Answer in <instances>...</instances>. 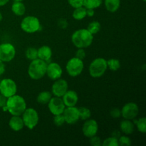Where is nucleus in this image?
Instances as JSON below:
<instances>
[{
    "label": "nucleus",
    "instance_id": "1",
    "mask_svg": "<svg viewBox=\"0 0 146 146\" xmlns=\"http://www.w3.org/2000/svg\"><path fill=\"white\" fill-rule=\"evenodd\" d=\"M94 41V35L86 29L76 30L71 36V41L76 48H85L91 45Z\"/></svg>",
    "mask_w": 146,
    "mask_h": 146
},
{
    "label": "nucleus",
    "instance_id": "2",
    "mask_svg": "<svg viewBox=\"0 0 146 146\" xmlns=\"http://www.w3.org/2000/svg\"><path fill=\"white\" fill-rule=\"evenodd\" d=\"M6 106L11 115H21L27 108V103L22 96L15 94L7 98Z\"/></svg>",
    "mask_w": 146,
    "mask_h": 146
},
{
    "label": "nucleus",
    "instance_id": "3",
    "mask_svg": "<svg viewBox=\"0 0 146 146\" xmlns=\"http://www.w3.org/2000/svg\"><path fill=\"white\" fill-rule=\"evenodd\" d=\"M47 64L45 61L37 58L31 61L28 68V74L33 80L41 79L46 72Z\"/></svg>",
    "mask_w": 146,
    "mask_h": 146
},
{
    "label": "nucleus",
    "instance_id": "4",
    "mask_svg": "<svg viewBox=\"0 0 146 146\" xmlns=\"http://www.w3.org/2000/svg\"><path fill=\"white\" fill-rule=\"evenodd\" d=\"M89 74L93 78H100L104 75L108 69L106 60L104 58H97L89 66Z\"/></svg>",
    "mask_w": 146,
    "mask_h": 146
},
{
    "label": "nucleus",
    "instance_id": "5",
    "mask_svg": "<svg viewBox=\"0 0 146 146\" xmlns=\"http://www.w3.org/2000/svg\"><path fill=\"white\" fill-rule=\"evenodd\" d=\"M21 29L28 34H33L39 31L41 24L39 19L34 16H27L24 17L21 22Z\"/></svg>",
    "mask_w": 146,
    "mask_h": 146
},
{
    "label": "nucleus",
    "instance_id": "6",
    "mask_svg": "<svg viewBox=\"0 0 146 146\" xmlns=\"http://www.w3.org/2000/svg\"><path fill=\"white\" fill-rule=\"evenodd\" d=\"M21 115H22L21 118H22L24 126L30 130L34 129L36 126L39 118H38V112L35 109L32 108H26Z\"/></svg>",
    "mask_w": 146,
    "mask_h": 146
},
{
    "label": "nucleus",
    "instance_id": "7",
    "mask_svg": "<svg viewBox=\"0 0 146 146\" xmlns=\"http://www.w3.org/2000/svg\"><path fill=\"white\" fill-rule=\"evenodd\" d=\"M84 68V64L83 60L79 59L76 57L71 58L67 62L66 71L68 75L71 77H76L79 76L82 73Z\"/></svg>",
    "mask_w": 146,
    "mask_h": 146
},
{
    "label": "nucleus",
    "instance_id": "8",
    "mask_svg": "<svg viewBox=\"0 0 146 146\" xmlns=\"http://www.w3.org/2000/svg\"><path fill=\"white\" fill-rule=\"evenodd\" d=\"M17 86L15 81L11 78H4L0 82V94L7 98L17 94Z\"/></svg>",
    "mask_w": 146,
    "mask_h": 146
},
{
    "label": "nucleus",
    "instance_id": "9",
    "mask_svg": "<svg viewBox=\"0 0 146 146\" xmlns=\"http://www.w3.org/2000/svg\"><path fill=\"white\" fill-rule=\"evenodd\" d=\"M16 55V49L14 45L10 43L0 44V60L3 62L12 61Z\"/></svg>",
    "mask_w": 146,
    "mask_h": 146
},
{
    "label": "nucleus",
    "instance_id": "10",
    "mask_svg": "<svg viewBox=\"0 0 146 146\" xmlns=\"http://www.w3.org/2000/svg\"><path fill=\"white\" fill-rule=\"evenodd\" d=\"M121 111V116L124 119L133 120L135 119L138 115L139 108L138 106L134 102L127 103L123 106Z\"/></svg>",
    "mask_w": 146,
    "mask_h": 146
},
{
    "label": "nucleus",
    "instance_id": "11",
    "mask_svg": "<svg viewBox=\"0 0 146 146\" xmlns=\"http://www.w3.org/2000/svg\"><path fill=\"white\" fill-rule=\"evenodd\" d=\"M48 107L50 112L54 115L62 114L66 106L61 97H53L48 103Z\"/></svg>",
    "mask_w": 146,
    "mask_h": 146
},
{
    "label": "nucleus",
    "instance_id": "12",
    "mask_svg": "<svg viewBox=\"0 0 146 146\" xmlns=\"http://www.w3.org/2000/svg\"><path fill=\"white\" fill-rule=\"evenodd\" d=\"M62 114L65 119V123L69 125L76 123L80 119L78 108L76 106L66 107Z\"/></svg>",
    "mask_w": 146,
    "mask_h": 146
},
{
    "label": "nucleus",
    "instance_id": "13",
    "mask_svg": "<svg viewBox=\"0 0 146 146\" xmlns=\"http://www.w3.org/2000/svg\"><path fill=\"white\" fill-rule=\"evenodd\" d=\"M98 131V125L96 121L94 119L86 120L82 127L83 134L87 138H90L97 134Z\"/></svg>",
    "mask_w": 146,
    "mask_h": 146
},
{
    "label": "nucleus",
    "instance_id": "14",
    "mask_svg": "<svg viewBox=\"0 0 146 146\" xmlns=\"http://www.w3.org/2000/svg\"><path fill=\"white\" fill-rule=\"evenodd\" d=\"M68 83L66 80L62 78H58L55 80V82L51 87L52 94L57 97H62L66 92L68 91Z\"/></svg>",
    "mask_w": 146,
    "mask_h": 146
},
{
    "label": "nucleus",
    "instance_id": "15",
    "mask_svg": "<svg viewBox=\"0 0 146 146\" xmlns=\"http://www.w3.org/2000/svg\"><path fill=\"white\" fill-rule=\"evenodd\" d=\"M62 74V68H61V66L55 62H52L47 64L46 74L51 80L55 81V80L58 79V78H60L61 77Z\"/></svg>",
    "mask_w": 146,
    "mask_h": 146
},
{
    "label": "nucleus",
    "instance_id": "16",
    "mask_svg": "<svg viewBox=\"0 0 146 146\" xmlns=\"http://www.w3.org/2000/svg\"><path fill=\"white\" fill-rule=\"evenodd\" d=\"M62 100L66 107L76 106L78 101V94L75 91L68 90L62 96Z\"/></svg>",
    "mask_w": 146,
    "mask_h": 146
},
{
    "label": "nucleus",
    "instance_id": "17",
    "mask_svg": "<svg viewBox=\"0 0 146 146\" xmlns=\"http://www.w3.org/2000/svg\"><path fill=\"white\" fill-rule=\"evenodd\" d=\"M9 125L11 130L14 131L18 132L23 129L24 126V122L21 117L20 115H12L9 121Z\"/></svg>",
    "mask_w": 146,
    "mask_h": 146
},
{
    "label": "nucleus",
    "instance_id": "18",
    "mask_svg": "<svg viewBox=\"0 0 146 146\" xmlns=\"http://www.w3.org/2000/svg\"><path fill=\"white\" fill-rule=\"evenodd\" d=\"M38 50V58L45 61H49L52 56V50L48 46H42Z\"/></svg>",
    "mask_w": 146,
    "mask_h": 146
},
{
    "label": "nucleus",
    "instance_id": "19",
    "mask_svg": "<svg viewBox=\"0 0 146 146\" xmlns=\"http://www.w3.org/2000/svg\"><path fill=\"white\" fill-rule=\"evenodd\" d=\"M120 129L121 132L125 135H130L133 133L134 131V123L131 120L124 119L120 124Z\"/></svg>",
    "mask_w": 146,
    "mask_h": 146
},
{
    "label": "nucleus",
    "instance_id": "20",
    "mask_svg": "<svg viewBox=\"0 0 146 146\" xmlns=\"http://www.w3.org/2000/svg\"><path fill=\"white\" fill-rule=\"evenodd\" d=\"M11 11L15 15L23 16L26 12V7L22 1H14L11 5Z\"/></svg>",
    "mask_w": 146,
    "mask_h": 146
},
{
    "label": "nucleus",
    "instance_id": "21",
    "mask_svg": "<svg viewBox=\"0 0 146 146\" xmlns=\"http://www.w3.org/2000/svg\"><path fill=\"white\" fill-rule=\"evenodd\" d=\"M104 4L107 11L114 13L119 9L121 6V0H105Z\"/></svg>",
    "mask_w": 146,
    "mask_h": 146
},
{
    "label": "nucleus",
    "instance_id": "22",
    "mask_svg": "<svg viewBox=\"0 0 146 146\" xmlns=\"http://www.w3.org/2000/svg\"><path fill=\"white\" fill-rule=\"evenodd\" d=\"M72 17L76 20H82L87 17L86 15V8L82 6V7L75 8L74 11H73Z\"/></svg>",
    "mask_w": 146,
    "mask_h": 146
},
{
    "label": "nucleus",
    "instance_id": "23",
    "mask_svg": "<svg viewBox=\"0 0 146 146\" xmlns=\"http://www.w3.org/2000/svg\"><path fill=\"white\" fill-rule=\"evenodd\" d=\"M52 98V93L49 91H42L38 95L36 98L37 102L41 104H46Z\"/></svg>",
    "mask_w": 146,
    "mask_h": 146
},
{
    "label": "nucleus",
    "instance_id": "24",
    "mask_svg": "<svg viewBox=\"0 0 146 146\" xmlns=\"http://www.w3.org/2000/svg\"><path fill=\"white\" fill-rule=\"evenodd\" d=\"M102 4V0H84L83 6L86 9L98 8Z\"/></svg>",
    "mask_w": 146,
    "mask_h": 146
},
{
    "label": "nucleus",
    "instance_id": "25",
    "mask_svg": "<svg viewBox=\"0 0 146 146\" xmlns=\"http://www.w3.org/2000/svg\"><path fill=\"white\" fill-rule=\"evenodd\" d=\"M78 110L80 119L83 120V121H86V120H88L91 118V112L89 108H86V107L81 106L78 108Z\"/></svg>",
    "mask_w": 146,
    "mask_h": 146
},
{
    "label": "nucleus",
    "instance_id": "26",
    "mask_svg": "<svg viewBox=\"0 0 146 146\" xmlns=\"http://www.w3.org/2000/svg\"><path fill=\"white\" fill-rule=\"evenodd\" d=\"M107 66L111 71H116L121 68V62L118 59L116 58H111V59L106 61Z\"/></svg>",
    "mask_w": 146,
    "mask_h": 146
},
{
    "label": "nucleus",
    "instance_id": "27",
    "mask_svg": "<svg viewBox=\"0 0 146 146\" xmlns=\"http://www.w3.org/2000/svg\"><path fill=\"white\" fill-rule=\"evenodd\" d=\"M134 125H136L138 131L142 133H145L146 132V119L145 117L140 118L139 119L135 120L133 122Z\"/></svg>",
    "mask_w": 146,
    "mask_h": 146
},
{
    "label": "nucleus",
    "instance_id": "28",
    "mask_svg": "<svg viewBox=\"0 0 146 146\" xmlns=\"http://www.w3.org/2000/svg\"><path fill=\"white\" fill-rule=\"evenodd\" d=\"M101 26L100 22H98V21H94L88 24L86 29L88 30L91 34L94 35V34H96L97 33L99 32V31L101 30Z\"/></svg>",
    "mask_w": 146,
    "mask_h": 146
},
{
    "label": "nucleus",
    "instance_id": "29",
    "mask_svg": "<svg viewBox=\"0 0 146 146\" xmlns=\"http://www.w3.org/2000/svg\"><path fill=\"white\" fill-rule=\"evenodd\" d=\"M25 55L29 60L33 61L38 58V50L34 47H29L26 51Z\"/></svg>",
    "mask_w": 146,
    "mask_h": 146
},
{
    "label": "nucleus",
    "instance_id": "30",
    "mask_svg": "<svg viewBox=\"0 0 146 146\" xmlns=\"http://www.w3.org/2000/svg\"><path fill=\"white\" fill-rule=\"evenodd\" d=\"M103 146H118V138H115L113 136L109 137L104 141L102 143Z\"/></svg>",
    "mask_w": 146,
    "mask_h": 146
},
{
    "label": "nucleus",
    "instance_id": "31",
    "mask_svg": "<svg viewBox=\"0 0 146 146\" xmlns=\"http://www.w3.org/2000/svg\"><path fill=\"white\" fill-rule=\"evenodd\" d=\"M118 144L121 146H129L131 145V138L126 135H121L118 138Z\"/></svg>",
    "mask_w": 146,
    "mask_h": 146
},
{
    "label": "nucleus",
    "instance_id": "32",
    "mask_svg": "<svg viewBox=\"0 0 146 146\" xmlns=\"http://www.w3.org/2000/svg\"><path fill=\"white\" fill-rule=\"evenodd\" d=\"M53 121H54V123L56 126H61L65 123V119H64L63 114H59V115H54V118H53Z\"/></svg>",
    "mask_w": 146,
    "mask_h": 146
},
{
    "label": "nucleus",
    "instance_id": "33",
    "mask_svg": "<svg viewBox=\"0 0 146 146\" xmlns=\"http://www.w3.org/2000/svg\"><path fill=\"white\" fill-rule=\"evenodd\" d=\"M90 143H91V145L93 146L102 145L101 139L98 136H96V135L90 138Z\"/></svg>",
    "mask_w": 146,
    "mask_h": 146
},
{
    "label": "nucleus",
    "instance_id": "34",
    "mask_svg": "<svg viewBox=\"0 0 146 146\" xmlns=\"http://www.w3.org/2000/svg\"><path fill=\"white\" fill-rule=\"evenodd\" d=\"M68 2L71 7L75 9L80 7H82L84 0H68Z\"/></svg>",
    "mask_w": 146,
    "mask_h": 146
},
{
    "label": "nucleus",
    "instance_id": "35",
    "mask_svg": "<svg viewBox=\"0 0 146 146\" xmlns=\"http://www.w3.org/2000/svg\"><path fill=\"white\" fill-rule=\"evenodd\" d=\"M110 115L113 118H118L121 116V111L118 108H114L110 112Z\"/></svg>",
    "mask_w": 146,
    "mask_h": 146
},
{
    "label": "nucleus",
    "instance_id": "36",
    "mask_svg": "<svg viewBox=\"0 0 146 146\" xmlns=\"http://www.w3.org/2000/svg\"><path fill=\"white\" fill-rule=\"evenodd\" d=\"M76 58H79V59H84L86 57V51L84 48H79L76 52Z\"/></svg>",
    "mask_w": 146,
    "mask_h": 146
},
{
    "label": "nucleus",
    "instance_id": "37",
    "mask_svg": "<svg viewBox=\"0 0 146 146\" xmlns=\"http://www.w3.org/2000/svg\"><path fill=\"white\" fill-rule=\"evenodd\" d=\"M7 97L0 94V108H2V107L5 106L6 104H7Z\"/></svg>",
    "mask_w": 146,
    "mask_h": 146
},
{
    "label": "nucleus",
    "instance_id": "38",
    "mask_svg": "<svg viewBox=\"0 0 146 146\" xmlns=\"http://www.w3.org/2000/svg\"><path fill=\"white\" fill-rule=\"evenodd\" d=\"M67 25H68V24H67V21H66V20L61 19L59 21V27H61V28H63V29L66 28Z\"/></svg>",
    "mask_w": 146,
    "mask_h": 146
},
{
    "label": "nucleus",
    "instance_id": "39",
    "mask_svg": "<svg viewBox=\"0 0 146 146\" xmlns=\"http://www.w3.org/2000/svg\"><path fill=\"white\" fill-rule=\"evenodd\" d=\"M95 14V11L93 9H86V15L88 17H93Z\"/></svg>",
    "mask_w": 146,
    "mask_h": 146
},
{
    "label": "nucleus",
    "instance_id": "40",
    "mask_svg": "<svg viewBox=\"0 0 146 146\" xmlns=\"http://www.w3.org/2000/svg\"><path fill=\"white\" fill-rule=\"evenodd\" d=\"M4 71H5V66H4V62L0 60V76L2 75Z\"/></svg>",
    "mask_w": 146,
    "mask_h": 146
},
{
    "label": "nucleus",
    "instance_id": "41",
    "mask_svg": "<svg viewBox=\"0 0 146 146\" xmlns=\"http://www.w3.org/2000/svg\"><path fill=\"white\" fill-rule=\"evenodd\" d=\"M9 1V0H0V7L6 5Z\"/></svg>",
    "mask_w": 146,
    "mask_h": 146
},
{
    "label": "nucleus",
    "instance_id": "42",
    "mask_svg": "<svg viewBox=\"0 0 146 146\" xmlns=\"http://www.w3.org/2000/svg\"><path fill=\"white\" fill-rule=\"evenodd\" d=\"M2 19H3V17H2V14H1V13L0 12V21H1V20H2Z\"/></svg>",
    "mask_w": 146,
    "mask_h": 146
},
{
    "label": "nucleus",
    "instance_id": "43",
    "mask_svg": "<svg viewBox=\"0 0 146 146\" xmlns=\"http://www.w3.org/2000/svg\"><path fill=\"white\" fill-rule=\"evenodd\" d=\"M14 1H23L24 0H14Z\"/></svg>",
    "mask_w": 146,
    "mask_h": 146
},
{
    "label": "nucleus",
    "instance_id": "44",
    "mask_svg": "<svg viewBox=\"0 0 146 146\" xmlns=\"http://www.w3.org/2000/svg\"><path fill=\"white\" fill-rule=\"evenodd\" d=\"M143 1H144V2H145V1H146V0H143Z\"/></svg>",
    "mask_w": 146,
    "mask_h": 146
}]
</instances>
